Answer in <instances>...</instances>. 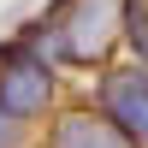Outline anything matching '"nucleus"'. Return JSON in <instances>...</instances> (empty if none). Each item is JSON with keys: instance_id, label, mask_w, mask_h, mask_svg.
<instances>
[{"instance_id": "nucleus-3", "label": "nucleus", "mask_w": 148, "mask_h": 148, "mask_svg": "<svg viewBox=\"0 0 148 148\" xmlns=\"http://www.w3.org/2000/svg\"><path fill=\"white\" fill-rule=\"evenodd\" d=\"M101 113L136 148H148V65H113L101 77Z\"/></svg>"}, {"instance_id": "nucleus-1", "label": "nucleus", "mask_w": 148, "mask_h": 148, "mask_svg": "<svg viewBox=\"0 0 148 148\" xmlns=\"http://www.w3.org/2000/svg\"><path fill=\"white\" fill-rule=\"evenodd\" d=\"M125 36V0H65L53 12L47 30H36L30 53H53V59H71V65H101L113 53V42Z\"/></svg>"}, {"instance_id": "nucleus-4", "label": "nucleus", "mask_w": 148, "mask_h": 148, "mask_svg": "<svg viewBox=\"0 0 148 148\" xmlns=\"http://www.w3.org/2000/svg\"><path fill=\"white\" fill-rule=\"evenodd\" d=\"M47 148H136V142H130L101 107H65V113H53Z\"/></svg>"}, {"instance_id": "nucleus-6", "label": "nucleus", "mask_w": 148, "mask_h": 148, "mask_svg": "<svg viewBox=\"0 0 148 148\" xmlns=\"http://www.w3.org/2000/svg\"><path fill=\"white\" fill-rule=\"evenodd\" d=\"M12 142H18V125H12L6 113H0V148H12Z\"/></svg>"}, {"instance_id": "nucleus-5", "label": "nucleus", "mask_w": 148, "mask_h": 148, "mask_svg": "<svg viewBox=\"0 0 148 148\" xmlns=\"http://www.w3.org/2000/svg\"><path fill=\"white\" fill-rule=\"evenodd\" d=\"M125 47L136 65H148V0H125Z\"/></svg>"}, {"instance_id": "nucleus-2", "label": "nucleus", "mask_w": 148, "mask_h": 148, "mask_svg": "<svg viewBox=\"0 0 148 148\" xmlns=\"http://www.w3.org/2000/svg\"><path fill=\"white\" fill-rule=\"evenodd\" d=\"M59 101V77L53 65H47L42 53H30V47H6L0 53V113L12 119V125H30V119H47Z\"/></svg>"}]
</instances>
